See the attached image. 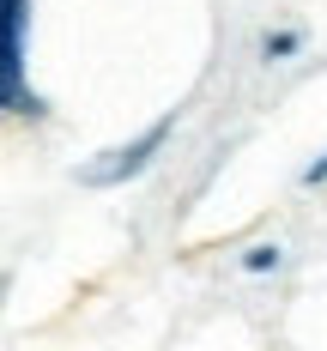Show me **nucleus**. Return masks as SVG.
<instances>
[{
  "mask_svg": "<svg viewBox=\"0 0 327 351\" xmlns=\"http://www.w3.org/2000/svg\"><path fill=\"white\" fill-rule=\"evenodd\" d=\"M279 261H285L279 243H254L249 254H243V273H254V279H261V273H279Z\"/></svg>",
  "mask_w": 327,
  "mask_h": 351,
  "instance_id": "nucleus-3",
  "label": "nucleus"
},
{
  "mask_svg": "<svg viewBox=\"0 0 327 351\" xmlns=\"http://www.w3.org/2000/svg\"><path fill=\"white\" fill-rule=\"evenodd\" d=\"M170 128H176V121L164 115V121H152V128H145L140 140L115 145V152H97V158L79 170V182H85V188H121V182L145 176V170H152V158H158V152H164V140H170Z\"/></svg>",
  "mask_w": 327,
  "mask_h": 351,
  "instance_id": "nucleus-2",
  "label": "nucleus"
},
{
  "mask_svg": "<svg viewBox=\"0 0 327 351\" xmlns=\"http://www.w3.org/2000/svg\"><path fill=\"white\" fill-rule=\"evenodd\" d=\"M25 31H31V0H0V115L43 109L25 79Z\"/></svg>",
  "mask_w": 327,
  "mask_h": 351,
  "instance_id": "nucleus-1",
  "label": "nucleus"
},
{
  "mask_svg": "<svg viewBox=\"0 0 327 351\" xmlns=\"http://www.w3.org/2000/svg\"><path fill=\"white\" fill-rule=\"evenodd\" d=\"M297 49H303V31H267V43H261L267 61H285V55H297Z\"/></svg>",
  "mask_w": 327,
  "mask_h": 351,
  "instance_id": "nucleus-4",
  "label": "nucleus"
},
{
  "mask_svg": "<svg viewBox=\"0 0 327 351\" xmlns=\"http://www.w3.org/2000/svg\"><path fill=\"white\" fill-rule=\"evenodd\" d=\"M322 182H327V158H315V164L303 170V188H322Z\"/></svg>",
  "mask_w": 327,
  "mask_h": 351,
  "instance_id": "nucleus-5",
  "label": "nucleus"
}]
</instances>
